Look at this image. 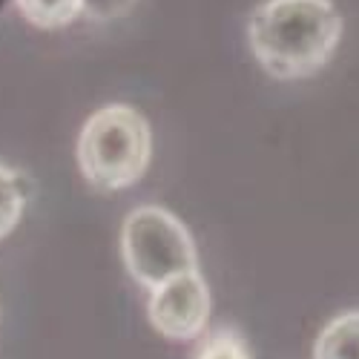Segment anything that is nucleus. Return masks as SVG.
I'll use <instances>...</instances> for the list:
<instances>
[{
	"mask_svg": "<svg viewBox=\"0 0 359 359\" xmlns=\"http://www.w3.org/2000/svg\"><path fill=\"white\" fill-rule=\"evenodd\" d=\"M256 61L279 81L316 75L342 41V18L331 0H264L248 20Z\"/></svg>",
	"mask_w": 359,
	"mask_h": 359,
	"instance_id": "1",
	"label": "nucleus"
},
{
	"mask_svg": "<svg viewBox=\"0 0 359 359\" xmlns=\"http://www.w3.org/2000/svg\"><path fill=\"white\" fill-rule=\"evenodd\" d=\"M153 158V130L147 118L127 107L109 104L86 118L78 135L81 175L98 190H124L141 182Z\"/></svg>",
	"mask_w": 359,
	"mask_h": 359,
	"instance_id": "2",
	"label": "nucleus"
},
{
	"mask_svg": "<svg viewBox=\"0 0 359 359\" xmlns=\"http://www.w3.org/2000/svg\"><path fill=\"white\" fill-rule=\"evenodd\" d=\"M121 253L130 276L147 290L198 271V253L190 230L158 204L135 207L124 219Z\"/></svg>",
	"mask_w": 359,
	"mask_h": 359,
	"instance_id": "3",
	"label": "nucleus"
},
{
	"mask_svg": "<svg viewBox=\"0 0 359 359\" xmlns=\"http://www.w3.org/2000/svg\"><path fill=\"white\" fill-rule=\"evenodd\" d=\"M147 313L161 337L175 342L196 339L210 319V290L204 276L190 271L149 290Z\"/></svg>",
	"mask_w": 359,
	"mask_h": 359,
	"instance_id": "4",
	"label": "nucleus"
},
{
	"mask_svg": "<svg viewBox=\"0 0 359 359\" xmlns=\"http://www.w3.org/2000/svg\"><path fill=\"white\" fill-rule=\"evenodd\" d=\"M313 359H359V311H348L325 325L313 345Z\"/></svg>",
	"mask_w": 359,
	"mask_h": 359,
	"instance_id": "5",
	"label": "nucleus"
},
{
	"mask_svg": "<svg viewBox=\"0 0 359 359\" xmlns=\"http://www.w3.org/2000/svg\"><path fill=\"white\" fill-rule=\"evenodd\" d=\"M15 6L38 29H64L83 15L81 0H15Z\"/></svg>",
	"mask_w": 359,
	"mask_h": 359,
	"instance_id": "6",
	"label": "nucleus"
},
{
	"mask_svg": "<svg viewBox=\"0 0 359 359\" xmlns=\"http://www.w3.org/2000/svg\"><path fill=\"white\" fill-rule=\"evenodd\" d=\"M23 204H26V190L20 175L12 167L0 164V238H6L18 227L23 216Z\"/></svg>",
	"mask_w": 359,
	"mask_h": 359,
	"instance_id": "7",
	"label": "nucleus"
},
{
	"mask_svg": "<svg viewBox=\"0 0 359 359\" xmlns=\"http://www.w3.org/2000/svg\"><path fill=\"white\" fill-rule=\"evenodd\" d=\"M196 359H250V351L242 339V334L233 327H219L196 351Z\"/></svg>",
	"mask_w": 359,
	"mask_h": 359,
	"instance_id": "8",
	"label": "nucleus"
},
{
	"mask_svg": "<svg viewBox=\"0 0 359 359\" xmlns=\"http://www.w3.org/2000/svg\"><path fill=\"white\" fill-rule=\"evenodd\" d=\"M81 4H83V18L95 23H109V20L130 15L135 0H81Z\"/></svg>",
	"mask_w": 359,
	"mask_h": 359,
	"instance_id": "9",
	"label": "nucleus"
}]
</instances>
